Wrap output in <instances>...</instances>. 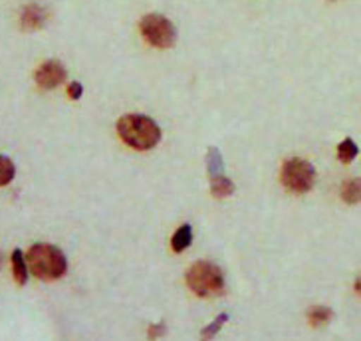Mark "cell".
<instances>
[{
  "label": "cell",
  "mask_w": 361,
  "mask_h": 341,
  "mask_svg": "<svg viewBox=\"0 0 361 341\" xmlns=\"http://www.w3.org/2000/svg\"><path fill=\"white\" fill-rule=\"evenodd\" d=\"M117 133L129 147L139 151L153 149L161 141V128L147 116L128 113L117 121Z\"/></svg>",
  "instance_id": "6da1fadb"
},
{
  "label": "cell",
  "mask_w": 361,
  "mask_h": 341,
  "mask_svg": "<svg viewBox=\"0 0 361 341\" xmlns=\"http://www.w3.org/2000/svg\"><path fill=\"white\" fill-rule=\"evenodd\" d=\"M28 268L34 276L40 280H58L66 274L68 270V260L60 248L52 244H34L28 250Z\"/></svg>",
  "instance_id": "7a4b0ae2"
},
{
  "label": "cell",
  "mask_w": 361,
  "mask_h": 341,
  "mask_svg": "<svg viewBox=\"0 0 361 341\" xmlns=\"http://www.w3.org/2000/svg\"><path fill=\"white\" fill-rule=\"evenodd\" d=\"M187 286L199 298H211L216 294H223L224 276L223 270L213 262H195L187 272Z\"/></svg>",
  "instance_id": "3957f363"
},
{
  "label": "cell",
  "mask_w": 361,
  "mask_h": 341,
  "mask_svg": "<svg viewBox=\"0 0 361 341\" xmlns=\"http://www.w3.org/2000/svg\"><path fill=\"white\" fill-rule=\"evenodd\" d=\"M282 185L286 187L290 192L296 194H304V192L312 191L314 182H316V169L314 165L308 163L306 159H288L282 165Z\"/></svg>",
  "instance_id": "277c9868"
},
{
  "label": "cell",
  "mask_w": 361,
  "mask_h": 341,
  "mask_svg": "<svg viewBox=\"0 0 361 341\" xmlns=\"http://www.w3.org/2000/svg\"><path fill=\"white\" fill-rule=\"evenodd\" d=\"M139 30L143 34V38L155 48H171L177 40V30L173 26L169 18H165L163 14H147L139 22Z\"/></svg>",
  "instance_id": "5b68a950"
},
{
  "label": "cell",
  "mask_w": 361,
  "mask_h": 341,
  "mask_svg": "<svg viewBox=\"0 0 361 341\" xmlns=\"http://www.w3.org/2000/svg\"><path fill=\"white\" fill-rule=\"evenodd\" d=\"M34 78H36V84L40 85V87L54 89V87H58L66 80V68L58 60H48V62H44L36 70Z\"/></svg>",
  "instance_id": "8992f818"
},
{
  "label": "cell",
  "mask_w": 361,
  "mask_h": 341,
  "mask_svg": "<svg viewBox=\"0 0 361 341\" xmlns=\"http://www.w3.org/2000/svg\"><path fill=\"white\" fill-rule=\"evenodd\" d=\"M48 20V12L46 8H42L40 4H28V6H24V11H22L20 22H22V28L24 30H40L44 24Z\"/></svg>",
  "instance_id": "52a82bcc"
},
{
  "label": "cell",
  "mask_w": 361,
  "mask_h": 341,
  "mask_svg": "<svg viewBox=\"0 0 361 341\" xmlns=\"http://www.w3.org/2000/svg\"><path fill=\"white\" fill-rule=\"evenodd\" d=\"M28 260H26V256L22 254L20 248H16L14 252H12V274H14V280H16V284L18 286H24L26 282H28Z\"/></svg>",
  "instance_id": "ba28073f"
},
{
  "label": "cell",
  "mask_w": 361,
  "mask_h": 341,
  "mask_svg": "<svg viewBox=\"0 0 361 341\" xmlns=\"http://www.w3.org/2000/svg\"><path fill=\"white\" fill-rule=\"evenodd\" d=\"M211 192L216 199H226L234 192L233 181L226 177V175H216V177H211Z\"/></svg>",
  "instance_id": "9c48e42d"
},
{
  "label": "cell",
  "mask_w": 361,
  "mask_h": 341,
  "mask_svg": "<svg viewBox=\"0 0 361 341\" xmlns=\"http://www.w3.org/2000/svg\"><path fill=\"white\" fill-rule=\"evenodd\" d=\"M192 242V228L189 224H183L179 230L173 235L171 238V246H173V250L175 252H183V250H187Z\"/></svg>",
  "instance_id": "30bf717a"
},
{
  "label": "cell",
  "mask_w": 361,
  "mask_h": 341,
  "mask_svg": "<svg viewBox=\"0 0 361 341\" xmlns=\"http://www.w3.org/2000/svg\"><path fill=\"white\" fill-rule=\"evenodd\" d=\"M341 199L348 204L361 203V179H350L341 185Z\"/></svg>",
  "instance_id": "8fae6325"
},
{
  "label": "cell",
  "mask_w": 361,
  "mask_h": 341,
  "mask_svg": "<svg viewBox=\"0 0 361 341\" xmlns=\"http://www.w3.org/2000/svg\"><path fill=\"white\" fill-rule=\"evenodd\" d=\"M357 153H360L357 143L350 137L343 139L340 145H338V159H340L341 163H351V161L357 157Z\"/></svg>",
  "instance_id": "7c38bea8"
},
{
  "label": "cell",
  "mask_w": 361,
  "mask_h": 341,
  "mask_svg": "<svg viewBox=\"0 0 361 341\" xmlns=\"http://www.w3.org/2000/svg\"><path fill=\"white\" fill-rule=\"evenodd\" d=\"M331 316H334V311L326 306H314V308L308 309V321L312 326H324V323H328L331 320Z\"/></svg>",
  "instance_id": "4fadbf2b"
},
{
  "label": "cell",
  "mask_w": 361,
  "mask_h": 341,
  "mask_svg": "<svg viewBox=\"0 0 361 341\" xmlns=\"http://www.w3.org/2000/svg\"><path fill=\"white\" fill-rule=\"evenodd\" d=\"M207 165H209V175L216 177V175H224V165H223V155L221 151L211 147L209 155H207Z\"/></svg>",
  "instance_id": "5bb4252c"
},
{
  "label": "cell",
  "mask_w": 361,
  "mask_h": 341,
  "mask_svg": "<svg viewBox=\"0 0 361 341\" xmlns=\"http://www.w3.org/2000/svg\"><path fill=\"white\" fill-rule=\"evenodd\" d=\"M14 175H16V167L12 159H8L6 155H0V187L8 185L14 179Z\"/></svg>",
  "instance_id": "9a60e30c"
},
{
  "label": "cell",
  "mask_w": 361,
  "mask_h": 341,
  "mask_svg": "<svg viewBox=\"0 0 361 341\" xmlns=\"http://www.w3.org/2000/svg\"><path fill=\"white\" fill-rule=\"evenodd\" d=\"M226 320H228V314H221V316H219V318H216V320H214L211 326H207V328L201 331L202 340H204V341L213 340L214 335H216V333L221 331V328H223L224 323H226Z\"/></svg>",
  "instance_id": "2e32d148"
},
{
  "label": "cell",
  "mask_w": 361,
  "mask_h": 341,
  "mask_svg": "<svg viewBox=\"0 0 361 341\" xmlns=\"http://www.w3.org/2000/svg\"><path fill=\"white\" fill-rule=\"evenodd\" d=\"M82 94H84V85L82 84L74 82V84L68 85V96L72 97V99H80V97H82Z\"/></svg>",
  "instance_id": "e0dca14e"
},
{
  "label": "cell",
  "mask_w": 361,
  "mask_h": 341,
  "mask_svg": "<svg viewBox=\"0 0 361 341\" xmlns=\"http://www.w3.org/2000/svg\"><path fill=\"white\" fill-rule=\"evenodd\" d=\"M161 333H165V326H163V323L151 326V328H149V340H157Z\"/></svg>",
  "instance_id": "ac0fdd59"
},
{
  "label": "cell",
  "mask_w": 361,
  "mask_h": 341,
  "mask_svg": "<svg viewBox=\"0 0 361 341\" xmlns=\"http://www.w3.org/2000/svg\"><path fill=\"white\" fill-rule=\"evenodd\" d=\"M355 292L361 296V274L357 276V280H355Z\"/></svg>",
  "instance_id": "d6986e66"
},
{
  "label": "cell",
  "mask_w": 361,
  "mask_h": 341,
  "mask_svg": "<svg viewBox=\"0 0 361 341\" xmlns=\"http://www.w3.org/2000/svg\"><path fill=\"white\" fill-rule=\"evenodd\" d=\"M0 266H2V254H0Z\"/></svg>",
  "instance_id": "ffe728a7"
},
{
  "label": "cell",
  "mask_w": 361,
  "mask_h": 341,
  "mask_svg": "<svg viewBox=\"0 0 361 341\" xmlns=\"http://www.w3.org/2000/svg\"><path fill=\"white\" fill-rule=\"evenodd\" d=\"M331 2H336V0H331Z\"/></svg>",
  "instance_id": "44dd1931"
}]
</instances>
